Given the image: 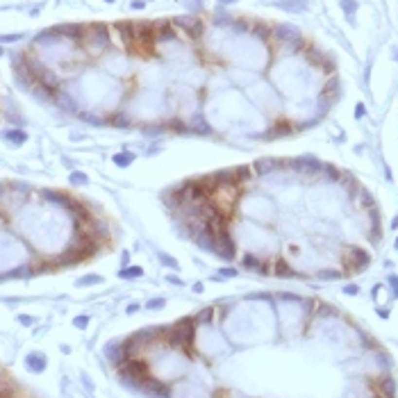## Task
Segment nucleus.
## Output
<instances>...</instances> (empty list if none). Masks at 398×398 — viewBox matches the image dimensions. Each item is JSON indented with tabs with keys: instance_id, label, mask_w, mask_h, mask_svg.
I'll return each instance as SVG.
<instances>
[{
	"instance_id": "nucleus-1",
	"label": "nucleus",
	"mask_w": 398,
	"mask_h": 398,
	"mask_svg": "<svg viewBox=\"0 0 398 398\" xmlns=\"http://www.w3.org/2000/svg\"><path fill=\"white\" fill-rule=\"evenodd\" d=\"M203 119L212 132H221L232 139H273L278 130L273 121L262 114L237 87L221 91H205Z\"/></svg>"
},
{
	"instance_id": "nucleus-2",
	"label": "nucleus",
	"mask_w": 398,
	"mask_h": 398,
	"mask_svg": "<svg viewBox=\"0 0 398 398\" xmlns=\"http://www.w3.org/2000/svg\"><path fill=\"white\" fill-rule=\"evenodd\" d=\"M121 112L130 121V126H164L168 121L175 119V98L171 91H160V89H137L134 93L126 98V103L121 107Z\"/></svg>"
},
{
	"instance_id": "nucleus-3",
	"label": "nucleus",
	"mask_w": 398,
	"mask_h": 398,
	"mask_svg": "<svg viewBox=\"0 0 398 398\" xmlns=\"http://www.w3.org/2000/svg\"><path fill=\"white\" fill-rule=\"evenodd\" d=\"M228 232H230L232 241L237 246V251H244L246 255H255V257L264 259L271 266L273 259L280 257V237L271 225H262L255 221L241 217H232L228 221Z\"/></svg>"
},
{
	"instance_id": "nucleus-4",
	"label": "nucleus",
	"mask_w": 398,
	"mask_h": 398,
	"mask_svg": "<svg viewBox=\"0 0 398 398\" xmlns=\"http://www.w3.org/2000/svg\"><path fill=\"white\" fill-rule=\"evenodd\" d=\"M232 212L241 218L255 221V223L273 225L280 214V207L271 194H266L259 187L251 184V187H244L237 194V200H235Z\"/></svg>"
},
{
	"instance_id": "nucleus-5",
	"label": "nucleus",
	"mask_w": 398,
	"mask_h": 398,
	"mask_svg": "<svg viewBox=\"0 0 398 398\" xmlns=\"http://www.w3.org/2000/svg\"><path fill=\"white\" fill-rule=\"evenodd\" d=\"M80 46H82V50H84V55L87 57H103L107 50L114 46V41H112L109 30H107L105 25L96 23V25H87Z\"/></svg>"
},
{
	"instance_id": "nucleus-6",
	"label": "nucleus",
	"mask_w": 398,
	"mask_h": 398,
	"mask_svg": "<svg viewBox=\"0 0 398 398\" xmlns=\"http://www.w3.org/2000/svg\"><path fill=\"white\" fill-rule=\"evenodd\" d=\"M100 66H103V71H107L109 75L114 77H127V75H132V71H134V64H132V57L127 55L126 50H121V48H109L105 53V55L100 57Z\"/></svg>"
},
{
	"instance_id": "nucleus-7",
	"label": "nucleus",
	"mask_w": 398,
	"mask_h": 398,
	"mask_svg": "<svg viewBox=\"0 0 398 398\" xmlns=\"http://www.w3.org/2000/svg\"><path fill=\"white\" fill-rule=\"evenodd\" d=\"M46 364H48V360H46L43 353H30V355L25 357V366H28V371H32V373H43V371H46Z\"/></svg>"
},
{
	"instance_id": "nucleus-8",
	"label": "nucleus",
	"mask_w": 398,
	"mask_h": 398,
	"mask_svg": "<svg viewBox=\"0 0 398 398\" xmlns=\"http://www.w3.org/2000/svg\"><path fill=\"white\" fill-rule=\"evenodd\" d=\"M0 137H2L5 141H9V144H14V146H21V144H25V141H28V134L23 132L21 127L5 130V132H0Z\"/></svg>"
},
{
	"instance_id": "nucleus-9",
	"label": "nucleus",
	"mask_w": 398,
	"mask_h": 398,
	"mask_svg": "<svg viewBox=\"0 0 398 398\" xmlns=\"http://www.w3.org/2000/svg\"><path fill=\"white\" fill-rule=\"evenodd\" d=\"M194 316V323L196 326H210L214 321V316H217V308H203L200 312H196Z\"/></svg>"
},
{
	"instance_id": "nucleus-10",
	"label": "nucleus",
	"mask_w": 398,
	"mask_h": 398,
	"mask_svg": "<svg viewBox=\"0 0 398 398\" xmlns=\"http://www.w3.org/2000/svg\"><path fill=\"white\" fill-rule=\"evenodd\" d=\"M144 275L141 266H121L119 269V278L121 280H139Z\"/></svg>"
},
{
	"instance_id": "nucleus-11",
	"label": "nucleus",
	"mask_w": 398,
	"mask_h": 398,
	"mask_svg": "<svg viewBox=\"0 0 398 398\" xmlns=\"http://www.w3.org/2000/svg\"><path fill=\"white\" fill-rule=\"evenodd\" d=\"M112 162L116 164V166H121V168H127L130 164L134 162V153H130V150H123V153H116L112 157Z\"/></svg>"
},
{
	"instance_id": "nucleus-12",
	"label": "nucleus",
	"mask_w": 398,
	"mask_h": 398,
	"mask_svg": "<svg viewBox=\"0 0 398 398\" xmlns=\"http://www.w3.org/2000/svg\"><path fill=\"white\" fill-rule=\"evenodd\" d=\"M103 275H84V278L75 280V287H91V285H100Z\"/></svg>"
},
{
	"instance_id": "nucleus-13",
	"label": "nucleus",
	"mask_w": 398,
	"mask_h": 398,
	"mask_svg": "<svg viewBox=\"0 0 398 398\" xmlns=\"http://www.w3.org/2000/svg\"><path fill=\"white\" fill-rule=\"evenodd\" d=\"M69 180L73 182V184H87V182H89V178H87V173H80V171H73V173L69 175Z\"/></svg>"
},
{
	"instance_id": "nucleus-14",
	"label": "nucleus",
	"mask_w": 398,
	"mask_h": 398,
	"mask_svg": "<svg viewBox=\"0 0 398 398\" xmlns=\"http://www.w3.org/2000/svg\"><path fill=\"white\" fill-rule=\"evenodd\" d=\"M164 305H166L164 298H150V301L146 303V309H162Z\"/></svg>"
},
{
	"instance_id": "nucleus-15",
	"label": "nucleus",
	"mask_w": 398,
	"mask_h": 398,
	"mask_svg": "<svg viewBox=\"0 0 398 398\" xmlns=\"http://www.w3.org/2000/svg\"><path fill=\"white\" fill-rule=\"evenodd\" d=\"M73 326H75V328H80V330H84L87 326H89V316H87V314L75 316V319H73Z\"/></svg>"
},
{
	"instance_id": "nucleus-16",
	"label": "nucleus",
	"mask_w": 398,
	"mask_h": 398,
	"mask_svg": "<svg viewBox=\"0 0 398 398\" xmlns=\"http://www.w3.org/2000/svg\"><path fill=\"white\" fill-rule=\"evenodd\" d=\"M160 262H162L164 266H171V269H175V271L180 269V266H178V262H175L173 257H168V255H160Z\"/></svg>"
},
{
	"instance_id": "nucleus-17",
	"label": "nucleus",
	"mask_w": 398,
	"mask_h": 398,
	"mask_svg": "<svg viewBox=\"0 0 398 398\" xmlns=\"http://www.w3.org/2000/svg\"><path fill=\"white\" fill-rule=\"evenodd\" d=\"M218 273H221V278H237V275H239L237 269H232V266H223Z\"/></svg>"
},
{
	"instance_id": "nucleus-18",
	"label": "nucleus",
	"mask_w": 398,
	"mask_h": 398,
	"mask_svg": "<svg viewBox=\"0 0 398 398\" xmlns=\"http://www.w3.org/2000/svg\"><path fill=\"white\" fill-rule=\"evenodd\" d=\"M21 39V35H2L0 36V43H16Z\"/></svg>"
},
{
	"instance_id": "nucleus-19",
	"label": "nucleus",
	"mask_w": 398,
	"mask_h": 398,
	"mask_svg": "<svg viewBox=\"0 0 398 398\" xmlns=\"http://www.w3.org/2000/svg\"><path fill=\"white\" fill-rule=\"evenodd\" d=\"M139 309H141L139 303H130V305H127V309H126V314H137Z\"/></svg>"
},
{
	"instance_id": "nucleus-20",
	"label": "nucleus",
	"mask_w": 398,
	"mask_h": 398,
	"mask_svg": "<svg viewBox=\"0 0 398 398\" xmlns=\"http://www.w3.org/2000/svg\"><path fill=\"white\" fill-rule=\"evenodd\" d=\"M18 323H23V326H32L35 319H32V316H25V314H18Z\"/></svg>"
},
{
	"instance_id": "nucleus-21",
	"label": "nucleus",
	"mask_w": 398,
	"mask_h": 398,
	"mask_svg": "<svg viewBox=\"0 0 398 398\" xmlns=\"http://www.w3.org/2000/svg\"><path fill=\"white\" fill-rule=\"evenodd\" d=\"M82 382H84V387H87L89 391H93V382H91V378L87 376V373H82Z\"/></svg>"
},
{
	"instance_id": "nucleus-22",
	"label": "nucleus",
	"mask_w": 398,
	"mask_h": 398,
	"mask_svg": "<svg viewBox=\"0 0 398 398\" xmlns=\"http://www.w3.org/2000/svg\"><path fill=\"white\" fill-rule=\"evenodd\" d=\"M166 280L171 282V285H178V287L182 285V280H180V278H175V275H166Z\"/></svg>"
},
{
	"instance_id": "nucleus-23",
	"label": "nucleus",
	"mask_w": 398,
	"mask_h": 398,
	"mask_svg": "<svg viewBox=\"0 0 398 398\" xmlns=\"http://www.w3.org/2000/svg\"><path fill=\"white\" fill-rule=\"evenodd\" d=\"M144 7H146V2H144V0H134V2H132V9H144Z\"/></svg>"
},
{
	"instance_id": "nucleus-24",
	"label": "nucleus",
	"mask_w": 398,
	"mask_h": 398,
	"mask_svg": "<svg viewBox=\"0 0 398 398\" xmlns=\"http://www.w3.org/2000/svg\"><path fill=\"white\" fill-rule=\"evenodd\" d=\"M194 291H196V293H203V282H196V285H194Z\"/></svg>"
},
{
	"instance_id": "nucleus-25",
	"label": "nucleus",
	"mask_w": 398,
	"mask_h": 398,
	"mask_svg": "<svg viewBox=\"0 0 398 398\" xmlns=\"http://www.w3.org/2000/svg\"><path fill=\"white\" fill-rule=\"evenodd\" d=\"M221 5H232V2H237V0H218Z\"/></svg>"
},
{
	"instance_id": "nucleus-26",
	"label": "nucleus",
	"mask_w": 398,
	"mask_h": 398,
	"mask_svg": "<svg viewBox=\"0 0 398 398\" xmlns=\"http://www.w3.org/2000/svg\"><path fill=\"white\" fill-rule=\"evenodd\" d=\"M105 2H114V0H105Z\"/></svg>"
},
{
	"instance_id": "nucleus-27",
	"label": "nucleus",
	"mask_w": 398,
	"mask_h": 398,
	"mask_svg": "<svg viewBox=\"0 0 398 398\" xmlns=\"http://www.w3.org/2000/svg\"><path fill=\"white\" fill-rule=\"evenodd\" d=\"M0 55H2V48H0Z\"/></svg>"
},
{
	"instance_id": "nucleus-28",
	"label": "nucleus",
	"mask_w": 398,
	"mask_h": 398,
	"mask_svg": "<svg viewBox=\"0 0 398 398\" xmlns=\"http://www.w3.org/2000/svg\"><path fill=\"white\" fill-rule=\"evenodd\" d=\"M0 378H2V371H0Z\"/></svg>"
}]
</instances>
